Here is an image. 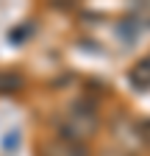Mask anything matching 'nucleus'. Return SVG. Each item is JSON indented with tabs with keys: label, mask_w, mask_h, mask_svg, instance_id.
<instances>
[{
	"label": "nucleus",
	"mask_w": 150,
	"mask_h": 156,
	"mask_svg": "<svg viewBox=\"0 0 150 156\" xmlns=\"http://www.w3.org/2000/svg\"><path fill=\"white\" fill-rule=\"evenodd\" d=\"M56 126H59V136L84 145L89 136L97 134L100 117H97V109L92 106L89 101H78V103H72V106L59 117V123H56Z\"/></svg>",
	"instance_id": "1"
},
{
	"label": "nucleus",
	"mask_w": 150,
	"mask_h": 156,
	"mask_svg": "<svg viewBox=\"0 0 150 156\" xmlns=\"http://www.w3.org/2000/svg\"><path fill=\"white\" fill-rule=\"evenodd\" d=\"M42 156H89V148L81 145V142H72V140H64V136H53L47 140L39 151Z\"/></svg>",
	"instance_id": "2"
},
{
	"label": "nucleus",
	"mask_w": 150,
	"mask_h": 156,
	"mask_svg": "<svg viewBox=\"0 0 150 156\" xmlns=\"http://www.w3.org/2000/svg\"><path fill=\"white\" fill-rule=\"evenodd\" d=\"M128 81H131V87H134V89H150V56L139 58V62L131 67Z\"/></svg>",
	"instance_id": "3"
},
{
	"label": "nucleus",
	"mask_w": 150,
	"mask_h": 156,
	"mask_svg": "<svg viewBox=\"0 0 150 156\" xmlns=\"http://www.w3.org/2000/svg\"><path fill=\"white\" fill-rule=\"evenodd\" d=\"M22 89V75L11 70H0V95H14Z\"/></svg>",
	"instance_id": "4"
},
{
	"label": "nucleus",
	"mask_w": 150,
	"mask_h": 156,
	"mask_svg": "<svg viewBox=\"0 0 150 156\" xmlns=\"http://www.w3.org/2000/svg\"><path fill=\"white\" fill-rule=\"evenodd\" d=\"M131 17H134L139 25H150V3H136Z\"/></svg>",
	"instance_id": "5"
},
{
	"label": "nucleus",
	"mask_w": 150,
	"mask_h": 156,
	"mask_svg": "<svg viewBox=\"0 0 150 156\" xmlns=\"http://www.w3.org/2000/svg\"><path fill=\"white\" fill-rule=\"evenodd\" d=\"M136 34H139V31H136V20H134V17L125 20V23L120 25V36H122V39H128V42H134Z\"/></svg>",
	"instance_id": "6"
},
{
	"label": "nucleus",
	"mask_w": 150,
	"mask_h": 156,
	"mask_svg": "<svg viewBox=\"0 0 150 156\" xmlns=\"http://www.w3.org/2000/svg\"><path fill=\"white\" fill-rule=\"evenodd\" d=\"M139 136H142L145 145H150V120H142L139 123Z\"/></svg>",
	"instance_id": "7"
}]
</instances>
